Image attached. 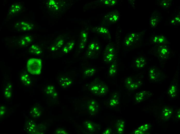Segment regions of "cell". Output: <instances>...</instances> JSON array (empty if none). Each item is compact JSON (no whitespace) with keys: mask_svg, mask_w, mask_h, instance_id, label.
Instances as JSON below:
<instances>
[{"mask_svg":"<svg viewBox=\"0 0 180 134\" xmlns=\"http://www.w3.org/2000/svg\"><path fill=\"white\" fill-rule=\"evenodd\" d=\"M27 67L30 73L33 75H39L41 73V60L39 59H30L28 62Z\"/></svg>","mask_w":180,"mask_h":134,"instance_id":"obj_1","label":"cell"},{"mask_svg":"<svg viewBox=\"0 0 180 134\" xmlns=\"http://www.w3.org/2000/svg\"><path fill=\"white\" fill-rule=\"evenodd\" d=\"M152 94L151 92L148 91H141L136 94L135 96L136 101L138 103L144 101L150 97Z\"/></svg>","mask_w":180,"mask_h":134,"instance_id":"obj_2","label":"cell"},{"mask_svg":"<svg viewBox=\"0 0 180 134\" xmlns=\"http://www.w3.org/2000/svg\"><path fill=\"white\" fill-rule=\"evenodd\" d=\"M157 53L160 59L165 60L168 58L170 52L169 49L166 46L161 45L158 47Z\"/></svg>","mask_w":180,"mask_h":134,"instance_id":"obj_3","label":"cell"},{"mask_svg":"<svg viewBox=\"0 0 180 134\" xmlns=\"http://www.w3.org/2000/svg\"><path fill=\"white\" fill-rule=\"evenodd\" d=\"M149 77L151 80L156 81L158 80L161 76L160 71L155 67H151L149 69Z\"/></svg>","mask_w":180,"mask_h":134,"instance_id":"obj_4","label":"cell"},{"mask_svg":"<svg viewBox=\"0 0 180 134\" xmlns=\"http://www.w3.org/2000/svg\"><path fill=\"white\" fill-rule=\"evenodd\" d=\"M99 107L97 103L95 100H92L88 105L89 112L91 115L96 114L99 111Z\"/></svg>","mask_w":180,"mask_h":134,"instance_id":"obj_5","label":"cell"},{"mask_svg":"<svg viewBox=\"0 0 180 134\" xmlns=\"http://www.w3.org/2000/svg\"><path fill=\"white\" fill-rule=\"evenodd\" d=\"M15 27L18 29L23 31H29L32 28V25L24 22H22L17 24Z\"/></svg>","mask_w":180,"mask_h":134,"instance_id":"obj_6","label":"cell"},{"mask_svg":"<svg viewBox=\"0 0 180 134\" xmlns=\"http://www.w3.org/2000/svg\"><path fill=\"white\" fill-rule=\"evenodd\" d=\"M173 112V110L170 107H164L161 112L162 118L164 120L169 119L172 116Z\"/></svg>","mask_w":180,"mask_h":134,"instance_id":"obj_7","label":"cell"},{"mask_svg":"<svg viewBox=\"0 0 180 134\" xmlns=\"http://www.w3.org/2000/svg\"><path fill=\"white\" fill-rule=\"evenodd\" d=\"M136 68L139 69H142L145 68L147 64L146 59L143 57L137 58L135 61Z\"/></svg>","mask_w":180,"mask_h":134,"instance_id":"obj_8","label":"cell"},{"mask_svg":"<svg viewBox=\"0 0 180 134\" xmlns=\"http://www.w3.org/2000/svg\"><path fill=\"white\" fill-rule=\"evenodd\" d=\"M36 125L33 121L29 120L26 123L25 125V129L26 131L30 133H33L35 131L36 128Z\"/></svg>","mask_w":180,"mask_h":134,"instance_id":"obj_9","label":"cell"},{"mask_svg":"<svg viewBox=\"0 0 180 134\" xmlns=\"http://www.w3.org/2000/svg\"><path fill=\"white\" fill-rule=\"evenodd\" d=\"M59 82L61 85L64 88H66L71 85L73 83L72 80L70 78L65 77L60 79Z\"/></svg>","mask_w":180,"mask_h":134,"instance_id":"obj_10","label":"cell"},{"mask_svg":"<svg viewBox=\"0 0 180 134\" xmlns=\"http://www.w3.org/2000/svg\"><path fill=\"white\" fill-rule=\"evenodd\" d=\"M178 87L175 84H173L170 86L168 91V94L172 98H175L177 95Z\"/></svg>","mask_w":180,"mask_h":134,"instance_id":"obj_11","label":"cell"},{"mask_svg":"<svg viewBox=\"0 0 180 134\" xmlns=\"http://www.w3.org/2000/svg\"><path fill=\"white\" fill-rule=\"evenodd\" d=\"M142 80L140 79H137L136 81L133 79L132 82L128 88L130 90H134L139 88L142 85Z\"/></svg>","mask_w":180,"mask_h":134,"instance_id":"obj_12","label":"cell"},{"mask_svg":"<svg viewBox=\"0 0 180 134\" xmlns=\"http://www.w3.org/2000/svg\"><path fill=\"white\" fill-rule=\"evenodd\" d=\"M84 125L85 129L89 132H93L96 130L95 125L91 121H86L84 123Z\"/></svg>","mask_w":180,"mask_h":134,"instance_id":"obj_13","label":"cell"},{"mask_svg":"<svg viewBox=\"0 0 180 134\" xmlns=\"http://www.w3.org/2000/svg\"><path fill=\"white\" fill-rule=\"evenodd\" d=\"M102 84V83H99L92 85L90 88L91 91L97 95H99Z\"/></svg>","mask_w":180,"mask_h":134,"instance_id":"obj_14","label":"cell"},{"mask_svg":"<svg viewBox=\"0 0 180 134\" xmlns=\"http://www.w3.org/2000/svg\"><path fill=\"white\" fill-rule=\"evenodd\" d=\"M150 128L148 124L143 125L134 131L135 134H143L149 130Z\"/></svg>","mask_w":180,"mask_h":134,"instance_id":"obj_15","label":"cell"},{"mask_svg":"<svg viewBox=\"0 0 180 134\" xmlns=\"http://www.w3.org/2000/svg\"><path fill=\"white\" fill-rule=\"evenodd\" d=\"M30 114L33 117L37 118L41 115V112L38 108L35 107L32 108L30 111Z\"/></svg>","mask_w":180,"mask_h":134,"instance_id":"obj_16","label":"cell"},{"mask_svg":"<svg viewBox=\"0 0 180 134\" xmlns=\"http://www.w3.org/2000/svg\"><path fill=\"white\" fill-rule=\"evenodd\" d=\"M114 53L106 51L104 55L103 59L104 61L106 62L112 61L114 56Z\"/></svg>","mask_w":180,"mask_h":134,"instance_id":"obj_17","label":"cell"},{"mask_svg":"<svg viewBox=\"0 0 180 134\" xmlns=\"http://www.w3.org/2000/svg\"><path fill=\"white\" fill-rule=\"evenodd\" d=\"M20 80L25 85H30L31 84L30 78L27 74H24L21 75Z\"/></svg>","mask_w":180,"mask_h":134,"instance_id":"obj_18","label":"cell"},{"mask_svg":"<svg viewBox=\"0 0 180 134\" xmlns=\"http://www.w3.org/2000/svg\"><path fill=\"white\" fill-rule=\"evenodd\" d=\"M135 37V34H132L126 38L124 42L125 45L127 46L131 45L134 42Z\"/></svg>","mask_w":180,"mask_h":134,"instance_id":"obj_19","label":"cell"},{"mask_svg":"<svg viewBox=\"0 0 180 134\" xmlns=\"http://www.w3.org/2000/svg\"><path fill=\"white\" fill-rule=\"evenodd\" d=\"M119 102V99L117 95H114L113 96L109 102L110 106L111 107H113L118 105Z\"/></svg>","mask_w":180,"mask_h":134,"instance_id":"obj_20","label":"cell"},{"mask_svg":"<svg viewBox=\"0 0 180 134\" xmlns=\"http://www.w3.org/2000/svg\"><path fill=\"white\" fill-rule=\"evenodd\" d=\"M29 52L35 55L40 54L42 53L40 49L38 47L33 45L31 46Z\"/></svg>","mask_w":180,"mask_h":134,"instance_id":"obj_21","label":"cell"},{"mask_svg":"<svg viewBox=\"0 0 180 134\" xmlns=\"http://www.w3.org/2000/svg\"><path fill=\"white\" fill-rule=\"evenodd\" d=\"M166 40L165 37L163 36H157L155 37L153 39V43L156 44H161L164 43Z\"/></svg>","mask_w":180,"mask_h":134,"instance_id":"obj_22","label":"cell"},{"mask_svg":"<svg viewBox=\"0 0 180 134\" xmlns=\"http://www.w3.org/2000/svg\"><path fill=\"white\" fill-rule=\"evenodd\" d=\"M108 87L106 85L102 84L99 95L100 96H105L108 93Z\"/></svg>","mask_w":180,"mask_h":134,"instance_id":"obj_23","label":"cell"},{"mask_svg":"<svg viewBox=\"0 0 180 134\" xmlns=\"http://www.w3.org/2000/svg\"><path fill=\"white\" fill-rule=\"evenodd\" d=\"M150 20L151 26L153 27H155L158 24L159 19L158 18L155 16H152Z\"/></svg>","mask_w":180,"mask_h":134,"instance_id":"obj_24","label":"cell"},{"mask_svg":"<svg viewBox=\"0 0 180 134\" xmlns=\"http://www.w3.org/2000/svg\"><path fill=\"white\" fill-rule=\"evenodd\" d=\"M96 71V70L94 68L87 70L84 73V75L86 77L91 76L95 74Z\"/></svg>","mask_w":180,"mask_h":134,"instance_id":"obj_25","label":"cell"},{"mask_svg":"<svg viewBox=\"0 0 180 134\" xmlns=\"http://www.w3.org/2000/svg\"><path fill=\"white\" fill-rule=\"evenodd\" d=\"M12 86L9 84L6 88L4 92V94L6 97L9 98L11 96Z\"/></svg>","mask_w":180,"mask_h":134,"instance_id":"obj_26","label":"cell"},{"mask_svg":"<svg viewBox=\"0 0 180 134\" xmlns=\"http://www.w3.org/2000/svg\"><path fill=\"white\" fill-rule=\"evenodd\" d=\"M119 15L118 14H116L115 13H111L109 16L108 20L111 21L112 23L116 22L118 19Z\"/></svg>","mask_w":180,"mask_h":134,"instance_id":"obj_27","label":"cell"},{"mask_svg":"<svg viewBox=\"0 0 180 134\" xmlns=\"http://www.w3.org/2000/svg\"><path fill=\"white\" fill-rule=\"evenodd\" d=\"M32 40L30 36H26L21 41L20 43L22 45H25L31 43Z\"/></svg>","mask_w":180,"mask_h":134,"instance_id":"obj_28","label":"cell"},{"mask_svg":"<svg viewBox=\"0 0 180 134\" xmlns=\"http://www.w3.org/2000/svg\"><path fill=\"white\" fill-rule=\"evenodd\" d=\"M125 122L122 119H120L117 121L115 124V127L117 128H125Z\"/></svg>","mask_w":180,"mask_h":134,"instance_id":"obj_29","label":"cell"},{"mask_svg":"<svg viewBox=\"0 0 180 134\" xmlns=\"http://www.w3.org/2000/svg\"><path fill=\"white\" fill-rule=\"evenodd\" d=\"M21 6L20 5H16L11 7V12L12 13H15L19 12L21 9Z\"/></svg>","mask_w":180,"mask_h":134,"instance_id":"obj_30","label":"cell"},{"mask_svg":"<svg viewBox=\"0 0 180 134\" xmlns=\"http://www.w3.org/2000/svg\"><path fill=\"white\" fill-rule=\"evenodd\" d=\"M54 87L52 86H49L45 90L46 93L48 94H52L54 92Z\"/></svg>","mask_w":180,"mask_h":134,"instance_id":"obj_31","label":"cell"},{"mask_svg":"<svg viewBox=\"0 0 180 134\" xmlns=\"http://www.w3.org/2000/svg\"><path fill=\"white\" fill-rule=\"evenodd\" d=\"M170 4L169 2L168 1H163L161 2L160 4L162 7L166 9L169 7L170 6Z\"/></svg>","mask_w":180,"mask_h":134,"instance_id":"obj_32","label":"cell"},{"mask_svg":"<svg viewBox=\"0 0 180 134\" xmlns=\"http://www.w3.org/2000/svg\"><path fill=\"white\" fill-rule=\"evenodd\" d=\"M133 80V79L131 78H127L125 80V84L128 88L132 83Z\"/></svg>","mask_w":180,"mask_h":134,"instance_id":"obj_33","label":"cell"},{"mask_svg":"<svg viewBox=\"0 0 180 134\" xmlns=\"http://www.w3.org/2000/svg\"><path fill=\"white\" fill-rule=\"evenodd\" d=\"M116 73V69H110L109 74L111 77L114 76Z\"/></svg>","mask_w":180,"mask_h":134,"instance_id":"obj_34","label":"cell"},{"mask_svg":"<svg viewBox=\"0 0 180 134\" xmlns=\"http://www.w3.org/2000/svg\"><path fill=\"white\" fill-rule=\"evenodd\" d=\"M56 134H68V133L65 130L62 128H59L56 131Z\"/></svg>","mask_w":180,"mask_h":134,"instance_id":"obj_35","label":"cell"},{"mask_svg":"<svg viewBox=\"0 0 180 134\" xmlns=\"http://www.w3.org/2000/svg\"><path fill=\"white\" fill-rule=\"evenodd\" d=\"M116 131L118 134H123L124 132L125 128H116Z\"/></svg>","mask_w":180,"mask_h":134,"instance_id":"obj_36","label":"cell"},{"mask_svg":"<svg viewBox=\"0 0 180 134\" xmlns=\"http://www.w3.org/2000/svg\"><path fill=\"white\" fill-rule=\"evenodd\" d=\"M180 18L179 16L175 18L174 20H172L171 22L172 24H176V23H179Z\"/></svg>","mask_w":180,"mask_h":134,"instance_id":"obj_37","label":"cell"},{"mask_svg":"<svg viewBox=\"0 0 180 134\" xmlns=\"http://www.w3.org/2000/svg\"><path fill=\"white\" fill-rule=\"evenodd\" d=\"M112 130L111 128H108L105 129L103 132V134H110L111 133Z\"/></svg>","mask_w":180,"mask_h":134,"instance_id":"obj_38","label":"cell"},{"mask_svg":"<svg viewBox=\"0 0 180 134\" xmlns=\"http://www.w3.org/2000/svg\"><path fill=\"white\" fill-rule=\"evenodd\" d=\"M99 32L100 33H107L108 32L107 30L103 28H101L100 29Z\"/></svg>","mask_w":180,"mask_h":134,"instance_id":"obj_39","label":"cell"},{"mask_svg":"<svg viewBox=\"0 0 180 134\" xmlns=\"http://www.w3.org/2000/svg\"><path fill=\"white\" fill-rule=\"evenodd\" d=\"M95 45L94 43H92L90 45L89 49L91 50H93L95 49Z\"/></svg>","mask_w":180,"mask_h":134,"instance_id":"obj_40","label":"cell"},{"mask_svg":"<svg viewBox=\"0 0 180 134\" xmlns=\"http://www.w3.org/2000/svg\"><path fill=\"white\" fill-rule=\"evenodd\" d=\"M64 43V41L63 40H60L58 42L57 45L59 47H61L63 45Z\"/></svg>","mask_w":180,"mask_h":134,"instance_id":"obj_41","label":"cell"},{"mask_svg":"<svg viewBox=\"0 0 180 134\" xmlns=\"http://www.w3.org/2000/svg\"><path fill=\"white\" fill-rule=\"evenodd\" d=\"M116 64H112L110 68V69H115L116 68Z\"/></svg>","mask_w":180,"mask_h":134,"instance_id":"obj_42","label":"cell"},{"mask_svg":"<svg viewBox=\"0 0 180 134\" xmlns=\"http://www.w3.org/2000/svg\"><path fill=\"white\" fill-rule=\"evenodd\" d=\"M177 118L178 119V120H179V119H180V110H179V111H178L177 112Z\"/></svg>","mask_w":180,"mask_h":134,"instance_id":"obj_43","label":"cell"},{"mask_svg":"<svg viewBox=\"0 0 180 134\" xmlns=\"http://www.w3.org/2000/svg\"><path fill=\"white\" fill-rule=\"evenodd\" d=\"M68 50L67 47H65L64 50V52L65 53H67L68 52Z\"/></svg>","mask_w":180,"mask_h":134,"instance_id":"obj_44","label":"cell"},{"mask_svg":"<svg viewBox=\"0 0 180 134\" xmlns=\"http://www.w3.org/2000/svg\"><path fill=\"white\" fill-rule=\"evenodd\" d=\"M52 94V96L53 97H55L57 96V94L56 93H53Z\"/></svg>","mask_w":180,"mask_h":134,"instance_id":"obj_45","label":"cell"},{"mask_svg":"<svg viewBox=\"0 0 180 134\" xmlns=\"http://www.w3.org/2000/svg\"><path fill=\"white\" fill-rule=\"evenodd\" d=\"M87 36V35L85 33H84L83 34V36L84 38H86Z\"/></svg>","mask_w":180,"mask_h":134,"instance_id":"obj_46","label":"cell"}]
</instances>
